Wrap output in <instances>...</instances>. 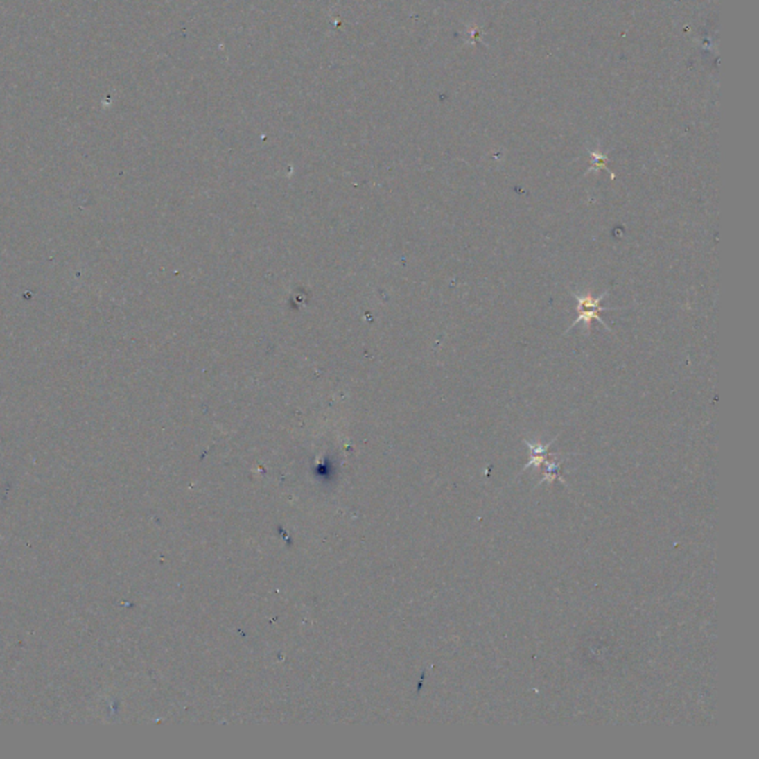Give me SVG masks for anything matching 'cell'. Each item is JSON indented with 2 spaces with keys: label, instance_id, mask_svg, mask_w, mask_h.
<instances>
[{
  "label": "cell",
  "instance_id": "6da1fadb",
  "mask_svg": "<svg viewBox=\"0 0 759 759\" xmlns=\"http://www.w3.org/2000/svg\"><path fill=\"white\" fill-rule=\"evenodd\" d=\"M573 297L577 300V313H579V317H577L573 325L568 326V329L565 331L566 333H570V331L577 326L579 324H584L586 325V331L591 329V324L593 322V320H597L607 331H611L609 329V326L605 324V320L601 317V312H608V310H616L614 307H602L601 303L605 300V298L608 297V293L605 291L604 294H601L600 297H593L592 294H577V293H571Z\"/></svg>",
  "mask_w": 759,
  "mask_h": 759
},
{
  "label": "cell",
  "instance_id": "7a4b0ae2",
  "mask_svg": "<svg viewBox=\"0 0 759 759\" xmlns=\"http://www.w3.org/2000/svg\"><path fill=\"white\" fill-rule=\"evenodd\" d=\"M595 164H596V165H595V166H592V168H593V169H597V168H600V166H602V168H605V164H607V159H605V157H600V159H596V160H595ZM592 168H591V169H592ZM591 169H589V171H591Z\"/></svg>",
  "mask_w": 759,
  "mask_h": 759
}]
</instances>
